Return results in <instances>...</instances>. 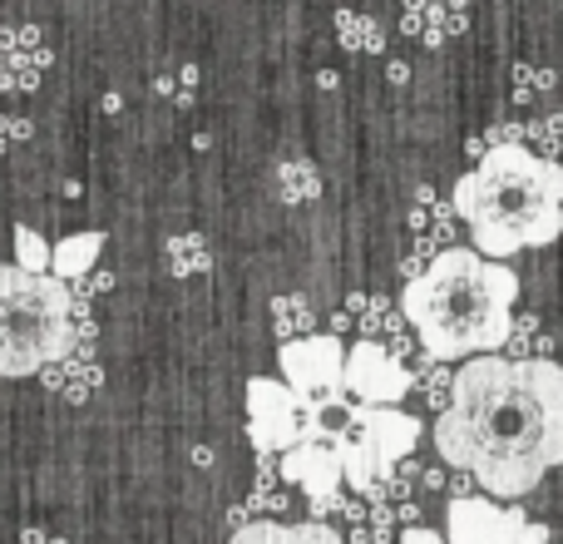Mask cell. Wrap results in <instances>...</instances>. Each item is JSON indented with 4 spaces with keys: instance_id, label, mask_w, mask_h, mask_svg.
Here are the masks:
<instances>
[{
    "instance_id": "obj_3",
    "label": "cell",
    "mask_w": 563,
    "mask_h": 544,
    "mask_svg": "<svg viewBox=\"0 0 563 544\" xmlns=\"http://www.w3.org/2000/svg\"><path fill=\"white\" fill-rule=\"evenodd\" d=\"M455 218L470 228L475 253L519 258L544 248L563 228V164L525 144H495L455 184Z\"/></svg>"
},
{
    "instance_id": "obj_5",
    "label": "cell",
    "mask_w": 563,
    "mask_h": 544,
    "mask_svg": "<svg viewBox=\"0 0 563 544\" xmlns=\"http://www.w3.org/2000/svg\"><path fill=\"white\" fill-rule=\"evenodd\" d=\"M420 436H426V426H420L416 416H406L400 406H356L346 431L336 436V456H341L346 486L366 500L400 460H410Z\"/></svg>"
},
{
    "instance_id": "obj_23",
    "label": "cell",
    "mask_w": 563,
    "mask_h": 544,
    "mask_svg": "<svg viewBox=\"0 0 563 544\" xmlns=\"http://www.w3.org/2000/svg\"><path fill=\"white\" fill-rule=\"evenodd\" d=\"M505 347H515L519 361L549 357V337H544V327H539V317H515V327H509V341H505Z\"/></svg>"
},
{
    "instance_id": "obj_15",
    "label": "cell",
    "mask_w": 563,
    "mask_h": 544,
    "mask_svg": "<svg viewBox=\"0 0 563 544\" xmlns=\"http://www.w3.org/2000/svg\"><path fill=\"white\" fill-rule=\"evenodd\" d=\"M228 544H341V535L331 525L301 520V525H282V520H247L233 530Z\"/></svg>"
},
{
    "instance_id": "obj_11",
    "label": "cell",
    "mask_w": 563,
    "mask_h": 544,
    "mask_svg": "<svg viewBox=\"0 0 563 544\" xmlns=\"http://www.w3.org/2000/svg\"><path fill=\"white\" fill-rule=\"evenodd\" d=\"M49 69L45 40L30 25H5L0 30V89L5 95H30Z\"/></svg>"
},
{
    "instance_id": "obj_26",
    "label": "cell",
    "mask_w": 563,
    "mask_h": 544,
    "mask_svg": "<svg viewBox=\"0 0 563 544\" xmlns=\"http://www.w3.org/2000/svg\"><path fill=\"white\" fill-rule=\"evenodd\" d=\"M400 544H445L435 535V530H426V525H416V530H406V535H400Z\"/></svg>"
},
{
    "instance_id": "obj_27",
    "label": "cell",
    "mask_w": 563,
    "mask_h": 544,
    "mask_svg": "<svg viewBox=\"0 0 563 544\" xmlns=\"http://www.w3.org/2000/svg\"><path fill=\"white\" fill-rule=\"evenodd\" d=\"M15 544H65L59 535H45V530H25V535H20Z\"/></svg>"
},
{
    "instance_id": "obj_13",
    "label": "cell",
    "mask_w": 563,
    "mask_h": 544,
    "mask_svg": "<svg viewBox=\"0 0 563 544\" xmlns=\"http://www.w3.org/2000/svg\"><path fill=\"white\" fill-rule=\"evenodd\" d=\"M450 218H455V204H445L435 188H416V198H410V214H406L410 238H416V263H406L410 278H416V272L426 268L435 253H445L440 243H445V233L455 228Z\"/></svg>"
},
{
    "instance_id": "obj_22",
    "label": "cell",
    "mask_w": 563,
    "mask_h": 544,
    "mask_svg": "<svg viewBox=\"0 0 563 544\" xmlns=\"http://www.w3.org/2000/svg\"><path fill=\"white\" fill-rule=\"evenodd\" d=\"M154 89L168 99V105L188 109V105H194V95H198V69L194 65H168L164 75L154 79Z\"/></svg>"
},
{
    "instance_id": "obj_12",
    "label": "cell",
    "mask_w": 563,
    "mask_h": 544,
    "mask_svg": "<svg viewBox=\"0 0 563 544\" xmlns=\"http://www.w3.org/2000/svg\"><path fill=\"white\" fill-rule=\"evenodd\" d=\"M40 381H45L49 396L69 401V406H85V401H95L99 391H104V367H99V357L89 347H75L59 361H49V367L40 371Z\"/></svg>"
},
{
    "instance_id": "obj_2",
    "label": "cell",
    "mask_w": 563,
    "mask_h": 544,
    "mask_svg": "<svg viewBox=\"0 0 563 544\" xmlns=\"http://www.w3.org/2000/svg\"><path fill=\"white\" fill-rule=\"evenodd\" d=\"M519 302V272L509 263L445 248L435 253L400 292V317L416 327V341L435 361L489 357L509 341Z\"/></svg>"
},
{
    "instance_id": "obj_8",
    "label": "cell",
    "mask_w": 563,
    "mask_h": 544,
    "mask_svg": "<svg viewBox=\"0 0 563 544\" xmlns=\"http://www.w3.org/2000/svg\"><path fill=\"white\" fill-rule=\"evenodd\" d=\"M445 544H549V530L519 505L455 496L445 505Z\"/></svg>"
},
{
    "instance_id": "obj_19",
    "label": "cell",
    "mask_w": 563,
    "mask_h": 544,
    "mask_svg": "<svg viewBox=\"0 0 563 544\" xmlns=\"http://www.w3.org/2000/svg\"><path fill=\"white\" fill-rule=\"evenodd\" d=\"M311 322H317L311 297H301V292H282V297H273V331L282 341L311 337Z\"/></svg>"
},
{
    "instance_id": "obj_17",
    "label": "cell",
    "mask_w": 563,
    "mask_h": 544,
    "mask_svg": "<svg viewBox=\"0 0 563 544\" xmlns=\"http://www.w3.org/2000/svg\"><path fill=\"white\" fill-rule=\"evenodd\" d=\"M164 263L174 278H198V272L213 268V243L203 233H174L164 243Z\"/></svg>"
},
{
    "instance_id": "obj_16",
    "label": "cell",
    "mask_w": 563,
    "mask_h": 544,
    "mask_svg": "<svg viewBox=\"0 0 563 544\" xmlns=\"http://www.w3.org/2000/svg\"><path fill=\"white\" fill-rule=\"evenodd\" d=\"M99 253H104V233H99V228H89V233H69V238L55 243L49 272H55L59 282H79L99 268Z\"/></svg>"
},
{
    "instance_id": "obj_20",
    "label": "cell",
    "mask_w": 563,
    "mask_h": 544,
    "mask_svg": "<svg viewBox=\"0 0 563 544\" xmlns=\"http://www.w3.org/2000/svg\"><path fill=\"white\" fill-rule=\"evenodd\" d=\"M336 35L351 55H380V50H386V30L371 15H356V10H341L336 15Z\"/></svg>"
},
{
    "instance_id": "obj_14",
    "label": "cell",
    "mask_w": 563,
    "mask_h": 544,
    "mask_svg": "<svg viewBox=\"0 0 563 544\" xmlns=\"http://www.w3.org/2000/svg\"><path fill=\"white\" fill-rule=\"evenodd\" d=\"M341 322L361 327V341H380V347L406 337V317H400L396 302L380 297V292H351L346 307H341Z\"/></svg>"
},
{
    "instance_id": "obj_7",
    "label": "cell",
    "mask_w": 563,
    "mask_h": 544,
    "mask_svg": "<svg viewBox=\"0 0 563 544\" xmlns=\"http://www.w3.org/2000/svg\"><path fill=\"white\" fill-rule=\"evenodd\" d=\"M282 381L297 391L307 406H331L346 396V341L331 331H311V337L282 341L277 347Z\"/></svg>"
},
{
    "instance_id": "obj_21",
    "label": "cell",
    "mask_w": 563,
    "mask_h": 544,
    "mask_svg": "<svg viewBox=\"0 0 563 544\" xmlns=\"http://www.w3.org/2000/svg\"><path fill=\"white\" fill-rule=\"evenodd\" d=\"M49 258H55V243H45V233H40V228L15 224V268L49 272Z\"/></svg>"
},
{
    "instance_id": "obj_24",
    "label": "cell",
    "mask_w": 563,
    "mask_h": 544,
    "mask_svg": "<svg viewBox=\"0 0 563 544\" xmlns=\"http://www.w3.org/2000/svg\"><path fill=\"white\" fill-rule=\"evenodd\" d=\"M509 85H515L519 105H534V99H544L559 79H554V69H544V65H515V79H509Z\"/></svg>"
},
{
    "instance_id": "obj_6",
    "label": "cell",
    "mask_w": 563,
    "mask_h": 544,
    "mask_svg": "<svg viewBox=\"0 0 563 544\" xmlns=\"http://www.w3.org/2000/svg\"><path fill=\"white\" fill-rule=\"evenodd\" d=\"M243 406H247V440L257 446V456H287L311 431V421H317V406H307V401L277 377L247 381Z\"/></svg>"
},
{
    "instance_id": "obj_1",
    "label": "cell",
    "mask_w": 563,
    "mask_h": 544,
    "mask_svg": "<svg viewBox=\"0 0 563 544\" xmlns=\"http://www.w3.org/2000/svg\"><path fill=\"white\" fill-rule=\"evenodd\" d=\"M435 456L489 500H525L563 466V367L554 357H470L435 421Z\"/></svg>"
},
{
    "instance_id": "obj_25",
    "label": "cell",
    "mask_w": 563,
    "mask_h": 544,
    "mask_svg": "<svg viewBox=\"0 0 563 544\" xmlns=\"http://www.w3.org/2000/svg\"><path fill=\"white\" fill-rule=\"evenodd\" d=\"M30 139V119L25 115H0V154L5 149H20Z\"/></svg>"
},
{
    "instance_id": "obj_10",
    "label": "cell",
    "mask_w": 563,
    "mask_h": 544,
    "mask_svg": "<svg viewBox=\"0 0 563 544\" xmlns=\"http://www.w3.org/2000/svg\"><path fill=\"white\" fill-rule=\"evenodd\" d=\"M410 391V367L380 341H351L346 347V396L356 406H400Z\"/></svg>"
},
{
    "instance_id": "obj_4",
    "label": "cell",
    "mask_w": 563,
    "mask_h": 544,
    "mask_svg": "<svg viewBox=\"0 0 563 544\" xmlns=\"http://www.w3.org/2000/svg\"><path fill=\"white\" fill-rule=\"evenodd\" d=\"M75 292L55 272L0 263V377H40L49 361L75 351Z\"/></svg>"
},
{
    "instance_id": "obj_9",
    "label": "cell",
    "mask_w": 563,
    "mask_h": 544,
    "mask_svg": "<svg viewBox=\"0 0 563 544\" xmlns=\"http://www.w3.org/2000/svg\"><path fill=\"white\" fill-rule=\"evenodd\" d=\"M282 480L301 486V496L311 500L317 525H327V515H341V486H346V476H341L336 436H327V431L311 421L307 436H301L297 446L282 456Z\"/></svg>"
},
{
    "instance_id": "obj_18",
    "label": "cell",
    "mask_w": 563,
    "mask_h": 544,
    "mask_svg": "<svg viewBox=\"0 0 563 544\" xmlns=\"http://www.w3.org/2000/svg\"><path fill=\"white\" fill-rule=\"evenodd\" d=\"M277 198L282 204H311V198H321V168L311 164V159H282Z\"/></svg>"
}]
</instances>
